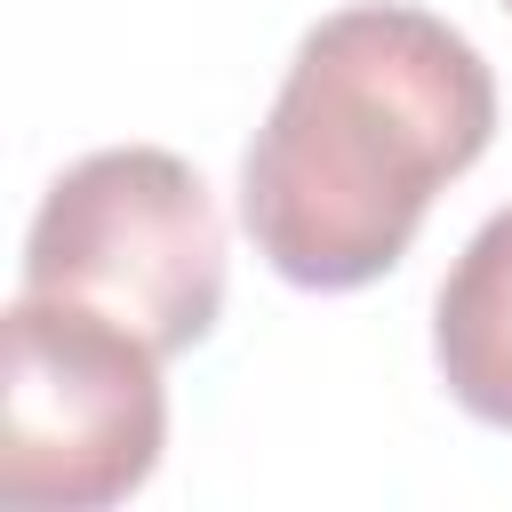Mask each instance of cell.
I'll return each mask as SVG.
<instances>
[{
    "mask_svg": "<svg viewBox=\"0 0 512 512\" xmlns=\"http://www.w3.org/2000/svg\"><path fill=\"white\" fill-rule=\"evenodd\" d=\"M16 288L88 304L176 360L208 344L224 312V216L192 160L160 144H104L40 192Z\"/></svg>",
    "mask_w": 512,
    "mask_h": 512,
    "instance_id": "cell-2",
    "label": "cell"
},
{
    "mask_svg": "<svg viewBox=\"0 0 512 512\" xmlns=\"http://www.w3.org/2000/svg\"><path fill=\"white\" fill-rule=\"evenodd\" d=\"M432 360L464 416L512 432V208H496L440 280Z\"/></svg>",
    "mask_w": 512,
    "mask_h": 512,
    "instance_id": "cell-4",
    "label": "cell"
},
{
    "mask_svg": "<svg viewBox=\"0 0 512 512\" xmlns=\"http://www.w3.org/2000/svg\"><path fill=\"white\" fill-rule=\"evenodd\" d=\"M160 448V352L88 304L16 288L0 320V496L24 512H96L136 496Z\"/></svg>",
    "mask_w": 512,
    "mask_h": 512,
    "instance_id": "cell-3",
    "label": "cell"
},
{
    "mask_svg": "<svg viewBox=\"0 0 512 512\" xmlns=\"http://www.w3.org/2000/svg\"><path fill=\"white\" fill-rule=\"evenodd\" d=\"M496 136L488 56L432 8L368 0L320 16L240 160V224L256 256L312 296L384 280L432 192Z\"/></svg>",
    "mask_w": 512,
    "mask_h": 512,
    "instance_id": "cell-1",
    "label": "cell"
},
{
    "mask_svg": "<svg viewBox=\"0 0 512 512\" xmlns=\"http://www.w3.org/2000/svg\"><path fill=\"white\" fill-rule=\"evenodd\" d=\"M504 8H512V0H504Z\"/></svg>",
    "mask_w": 512,
    "mask_h": 512,
    "instance_id": "cell-5",
    "label": "cell"
}]
</instances>
